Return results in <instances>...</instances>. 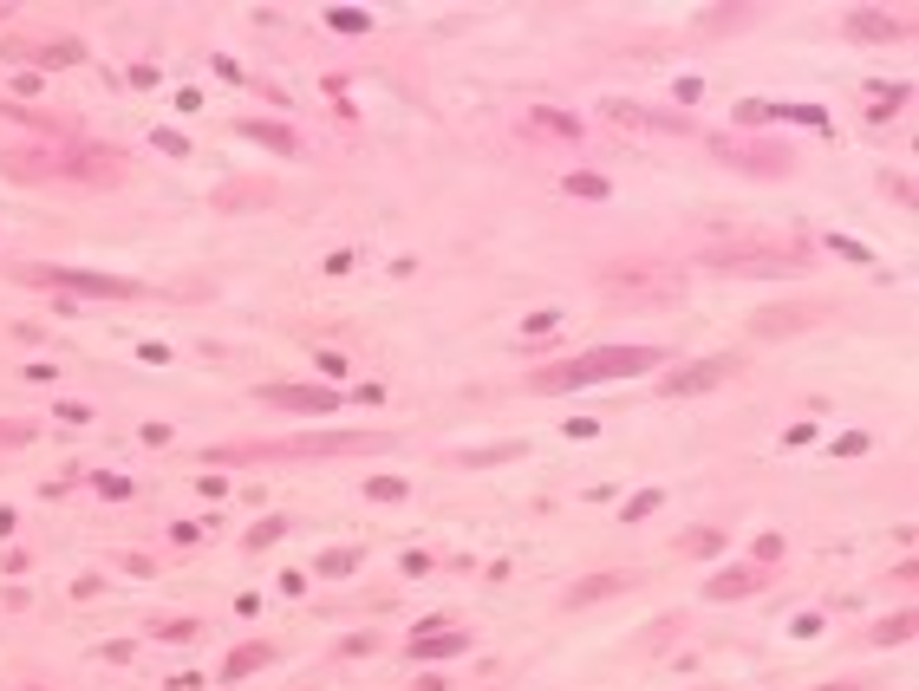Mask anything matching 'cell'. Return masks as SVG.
<instances>
[{"mask_svg":"<svg viewBox=\"0 0 919 691\" xmlns=\"http://www.w3.org/2000/svg\"><path fill=\"white\" fill-rule=\"evenodd\" d=\"M391 431H307V437H255V443H209L203 463H281V457H352L385 451Z\"/></svg>","mask_w":919,"mask_h":691,"instance_id":"obj_1","label":"cell"},{"mask_svg":"<svg viewBox=\"0 0 919 691\" xmlns=\"http://www.w3.org/2000/svg\"><path fill=\"white\" fill-rule=\"evenodd\" d=\"M665 352L659 346H593V352H574L561 365H541V372L529 379V391L554 398V391H581V385H607V379H639L652 372Z\"/></svg>","mask_w":919,"mask_h":691,"instance_id":"obj_2","label":"cell"},{"mask_svg":"<svg viewBox=\"0 0 919 691\" xmlns=\"http://www.w3.org/2000/svg\"><path fill=\"white\" fill-rule=\"evenodd\" d=\"M0 170L20 177V183H39V177H66V183H117L125 177V157L117 150H92V144H53V150H7Z\"/></svg>","mask_w":919,"mask_h":691,"instance_id":"obj_3","label":"cell"},{"mask_svg":"<svg viewBox=\"0 0 919 691\" xmlns=\"http://www.w3.org/2000/svg\"><path fill=\"white\" fill-rule=\"evenodd\" d=\"M698 268H711V274H795V268H809V249H795V241H737V249H704Z\"/></svg>","mask_w":919,"mask_h":691,"instance_id":"obj_4","label":"cell"},{"mask_svg":"<svg viewBox=\"0 0 919 691\" xmlns=\"http://www.w3.org/2000/svg\"><path fill=\"white\" fill-rule=\"evenodd\" d=\"M14 280H26V288H66L86 300H137L144 294L125 274H86V268H14Z\"/></svg>","mask_w":919,"mask_h":691,"instance_id":"obj_5","label":"cell"},{"mask_svg":"<svg viewBox=\"0 0 919 691\" xmlns=\"http://www.w3.org/2000/svg\"><path fill=\"white\" fill-rule=\"evenodd\" d=\"M601 288L613 294V300H678V294H685V280H678V274H659V268H607L601 274Z\"/></svg>","mask_w":919,"mask_h":691,"instance_id":"obj_6","label":"cell"},{"mask_svg":"<svg viewBox=\"0 0 919 691\" xmlns=\"http://www.w3.org/2000/svg\"><path fill=\"white\" fill-rule=\"evenodd\" d=\"M731 372H737V352H717V359L685 365L678 379H659V391H665V398H678V391H711V385H724Z\"/></svg>","mask_w":919,"mask_h":691,"instance_id":"obj_7","label":"cell"},{"mask_svg":"<svg viewBox=\"0 0 919 691\" xmlns=\"http://www.w3.org/2000/svg\"><path fill=\"white\" fill-rule=\"evenodd\" d=\"M261 404H281V412H339V391L327 385H255Z\"/></svg>","mask_w":919,"mask_h":691,"instance_id":"obj_8","label":"cell"},{"mask_svg":"<svg viewBox=\"0 0 919 691\" xmlns=\"http://www.w3.org/2000/svg\"><path fill=\"white\" fill-rule=\"evenodd\" d=\"M717 150H724L731 164H750L756 177H789V170H795V157H789V150H776V144H737V137H724Z\"/></svg>","mask_w":919,"mask_h":691,"instance_id":"obj_9","label":"cell"},{"mask_svg":"<svg viewBox=\"0 0 919 691\" xmlns=\"http://www.w3.org/2000/svg\"><path fill=\"white\" fill-rule=\"evenodd\" d=\"M809 320H822V307H815V300H803V307H763V313L750 320V327L763 333V340H783V333H803Z\"/></svg>","mask_w":919,"mask_h":691,"instance_id":"obj_10","label":"cell"},{"mask_svg":"<svg viewBox=\"0 0 919 691\" xmlns=\"http://www.w3.org/2000/svg\"><path fill=\"white\" fill-rule=\"evenodd\" d=\"M763 587V567H724V574H711V600H743V594H756Z\"/></svg>","mask_w":919,"mask_h":691,"instance_id":"obj_11","label":"cell"},{"mask_svg":"<svg viewBox=\"0 0 919 691\" xmlns=\"http://www.w3.org/2000/svg\"><path fill=\"white\" fill-rule=\"evenodd\" d=\"M620 587H632V574H587V581H574V587L561 594V606H593V600L620 594Z\"/></svg>","mask_w":919,"mask_h":691,"instance_id":"obj_12","label":"cell"},{"mask_svg":"<svg viewBox=\"0 0 919 691\" xmlns=\"http://www.w3.org/2000/svg\"><path fill=\"white\" fill-rule=\"evenodd\" d=\"M848 33H861V39H906L913 33V20H881V14H848Z\"/></svg>","mask_w":919,"mask_h":691,"instance_id":"obj_13","label":"cell"},{"mask_svg":"<svg viewBox=\"0 0 919 691\" xmlns=\"http://www.w3.org/2000/svg\"><path fill=\"white\" fill-rule=\"evenodd\" d=\"M463 645H470V633H457V626H450V633H430V639L418 633V639H411V659H450V653H463Z\"/></svg>","mask_w":919,"mask_h":691,"instance_id":"obj_14","label":"cell"},{"mask_svg":"<svg viewBox=\"0 0 919 691\" xmlns=\"http://www.w3.org/2000/svg\"><path fill=\"white\" fill-rule=\"evenodd\" d=\"M274 653H268V639H255V645H235V653H228V666H222V678L235 685V678H248L255 666H268Z\"/></svg>","mask_w":919,"mask_h":691,"instance_id":"obj_15","label":"cell"},{"mask_svg":"<svg viewBox=\"0 0 919 691\" xmlns=\"http://www.w3.org/2000/svg\"><path fill=\"white\" fill-rule=\"evenodd\" d=\"M535 137H581V117H561V111H529V125Z\"/></svg>","mask_w":919,"mask_h":691,"instance_id":"obj_16","label":"cell"},{"mask_svg":"<svg viewBox=\"0 0 919 691\" xmlns=\"http://www.w3.org/2000/svg\"><path fill=\"white\" fill-rule=\"evenodd\" d=\"M906 633H913V614H894V620H881V626H874L867 639H874V645H900Z\"/></svg>","mask_w":919,"mask_h":691,"instance_id":"obj_17","label":"cell"},{"mask_svg":"<svg viewBox=\"0 0 919 691\" xmlns=\"http://www.w3.org/2000/svg\"><path fill=\"white\" fill-rule=\"evenodd\" d=\"M248 137H261V144H274V150H300V137H294L288 125H248Z\"/></svg>","mask_w":919,"mask_h":691,"instance_id":"obj_18","label":"cell"},{"mask_svg":"<svg viewBox=\"0 0 919 691\" xmlns=\"http://www.w3.org/2000/svg\"><path fill=\"white\" fill-rule=\"evenodd\" d=\"M717 548H724L717 528H692V535H685V554H717Z\"/></svg>","mask_w":919,"mask_h":691,"instance_id":"obj_19","label":"cell"},{"mask_svg":"<svg viewBox=\"0 0 919 691\" xmlns=\"http://www.w3.org/2000/svg\"><path fill=\"white\" fill-rule=\"evenodd\" d=\"M196 633H203V626H196V620H170V626H157V639H170V645H189Z\"/></svg>","mask_w":919,"mask_h":691,"instance_id":"obj_20","label":"cell"},{"mask_svg":"<svg viewBox=\"0 0 919 691\" xmlns=\"http://www.w3.org/2000/svg\"><path fill=\"white\" fill-rule=\"evenodd\" d=\"M268 542H281V522H274V515L248 528V548H268Z\"/></svg>","mask_w":919,"mask_h":691,"instance_id":"obj_21","label":"cell"},{"mask_svg":"<svg viewBox=\"0 0 919 691\" xmlns=\"http://www.w3.org/2000/svg\"><path fill=\"white\" fill-rule=\"evenodd\" d=\"M352 567H359V554H352V548H339V554H327V561H319V574H352Z\"/></svg>","mask_w":919,"mask_h":691,"instance_id":"obj_22","label":"cell"},{"mask_svg":"<svg viewBox=\"0 0 919 691\" xmlns=\"http://www.w3.org/2000/svg\"><path fill=\"white\" fill-rule=\"evenodd\" d=\"M26 437H33L26 418H0V443H26Z\"/></svg>","mask_w":919,"mask_h":691,"instance_id":"obj_23","label":"cell"},{"mask_svg":"<svg viewBox=\"0 0 919 691\" xmlns=\"http://www.w3.org/2000/svg\"><path fill=\"white\" fill-rule=\"evenodd\" d=\"M333 26L339 33H366V14H359V7H333Z\"/></svg>","mask_w":919,"mask_h":691,"instance_id":"obj_24","label":"cell"},{"mask_svg":"<svg viewBox=\"0 0 919 691\" xmlns=\"http://www.w3.org/2000/svg\"><path fill=\"white\" fill-rule=\"evenodd\" d=\"M366 490H372L379 503H398V496H405V483H398V476H379V483H366Z\"/></svg>","mask_w":919,"mask_h":691,"instance_id":"obj_25","label":"cell"},{"mask_svg":"<svg viewBox=\"0 0 919 691\" xmlns=\"http://www.w3.org/2000/svg\"><path fill=\"white\" fill-rule=\"evenodd\" d=\"M98 496H111V503H125V496H131V483H125V476H98Z\"/></svg>","mask_w":919,"mask_h":691,"instance_id":"obj_26","label":"cell"},{"mask_svg":"<svg viewBox=\"0 0 919 691\" xmlns=\"http://www.w3.org/2000/svg\"><path fill=\"white\" fill-rule=\"evenodd\" d=\"M568 189H574V196H607V183H601V177H568Z\"/></svg>","mask_w":919,"mask_h":691,"instance_id":"obj_27","label":"cell"},{"mask_svg":"<svg viewBox=\"0 0 919 691\" xmlns=\"http://www.w3.org/2000/svg\"><path fill=\"white\" fill-rule=\"evenodd\" d=\"M652 509H659V490H646L639 503H626V522H632V515H652Z\"/></svg>","mask_w":919,"mask_h":691,"instance_id":"obj_28","label":"cell"},{"mask_svg":"<svg viewBox=\"0 0 919 691\" xmlns=\"http://www.w3.org/2000/svg\"><path fill=\"white\" fill-rule=\"evenodd\" d=\"M822 691H861V685H822Z\"/></svg>","mask_w":919,"mask_h":691,"instance_id":"obj_29","label":"cell"},{"mask_svg":"<svg viewBox=\"0 0 919 691\" xmlns=\"http://www.w3.org/2000/svg\"><path fill=\"white\" fill-rule=\"evenodd\" d=\"M0 14H7V7H0Z\"/></svg>","mask_w":919,"mask_h":691,"instance_id":"obj_30","label":"cell"}]
</instances>
